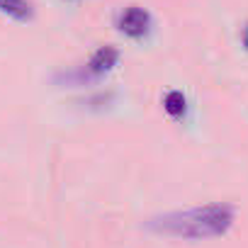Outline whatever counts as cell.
I'll return each mask as SVG.
<instances>
[{"instance_id":"1","label":"cell","mask_w":248,"mask_h":248,"mask_svg":"<svg viewBox=\"0 0 248 248\" xmlns=\"http://www.w3.org/2000/svg\"><path fill=\"white\" fill-rule=\"evenodd\" d=\"M236 219V209L226 202H212L204 207L180 209L154 217L146 226L158 236H173V238H217L224 236Z\"/></svg>"},{"instance_id":"5","label":"cell","mask_w":248,"mask_h":248,"mask_svg":"<svg viewBox=\"0 0 248 248\" xmlns=\"http://www.w3.org/2000/svg\"><path fill=\"white\" fill-rule=\"evenodd\" d=\"M163 107H166V112L170 114V117H183L185 114V109H187V100H185V95L180 93V90H170L168 95H166V100H163Z\"/></svg>"},{"instance_id":"2","label":"cell","mask_w":248,"mask_h":248,"mask_svg":"<svg viewBox=\"0 0 248 248\" xmlns=\"http://www.w3.org/2000/svg\"><path fill=\"white\" fill-rule=\"evenodd\" d=\"M149 27H151V17H149V13L144 8L132 5V8H127V10L119 15V30H122V34H127L132 39H141L149 32Z\"/></svg>"},{"instance_id":"3","label":"cell","mask_w":248,"mask_h":248,"mask_svg":"<svg viewBox=\"0 0 248 248\" xmlns=\"http://www.w3.org/2000/svg\"><path fill=\"white\" fill-rule=\"evenodd\" d=\"M117 61H119V51H117L114 46H100V49L93 54V59H90V63H88V71H90L93 76H102V73L112 71V68L117 66Z\"/></svg>"},{"instance_id":"4","label":"cell","mask_w":248,"mask_h":248,"mask_svg":"<svg viewBox=\"0 0 248 248\" xmlns=\"http://www.w3.org/2000/svg\"><path fill=\"white\" fill-rule=\"evenodd\" d=\"M0 13L17 22H27L34 17V8L30 0H0Z\"/></svg>"},{"instance_id":"6","label":"cell","mask_w":248,"mask_h":248,"mask_svg":"<svg viewBox=\"0 0 248 248\" xmlns=\"http://www.w3.org/2000/svg\"><path fill=\"white\" fill-rule=\"evenodd\" d=\"M243 44L248 46V25H246V30H243Z\"/></svg>"}]
</instances>
